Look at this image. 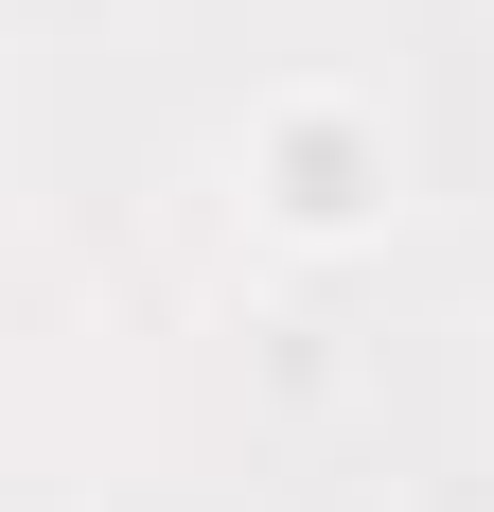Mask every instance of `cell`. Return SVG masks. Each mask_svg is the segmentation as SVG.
Instances as JSON below:
<instances>
[{
  "label": "cell",
  "mask_w": 494,
  "mask_h": 512,
  "mask_svg": "<svg viewBox=\"0 0 494 512\" xmlns=\"http://www.w3.org/2000/svg\"><path fill=\"white\" fill-rule=\"evenodd\" d=\"M265 177H283V212H300V230H353V212H371V142H353L336 106H300L283 142H265Z\"/></svg>",
  "instance_id": "cell-1"
}]
</instances>
